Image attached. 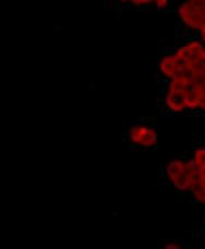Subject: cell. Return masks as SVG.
<instances>
[{"mask_svg": "<svg viewBox=\"0 0 205 249\" xmlns=\"http://www.w3.org/2000/svg\"><path fill=\"white\" fill-rule=\"evenodd\" d=\"M199 170L194 167L191 159L172 158L166 161L163 167V177L167 184L179 193H189L197 178Z\"/></svg>", "mask_w": 205, "mask_h": 249, "instance_id": "cell-1", "label": "cell"}, {"mask_svg": "<svg viewBox=\"0 0 205 249\" xmlns=\"http://www.w3.org/2000/svg\"><path fill=\"white\" fill-rule=\"evenodd\" d=\"M125 142L134 148L153 149L158 142V134L154 127L146 124H134L129 127Z\"/></svg>", "mask_w": 205, "mask_h": 249, "instance_id": "cell-2", "label": "cell"}, {"mask_svg": "<svg viewBox=\"0 0 205 249\" xmlns=\"http://www.w3.org/2000/svg\"><path fill=\"white\" fill-rule=\"evenodd\" d=\"M158 70L162 73L166 80H171L174 78L177 72V60L172 53H167L163 56L158 62Z\"/></svg>", "mask_w": 205, "mask_h": 249, "instance_id": "cell-3", "label": "cell"}, {"mask_svg": "<svg viewBox=\"0 0 205 249\" xmlns=\"http://www.w3.org/2000/svg\"><path fill=\"white\" fill-rule=\"evenodd\" d=\"M189 193L199 204H205V172L199 170Z\"/></svg>", "mask_w": 205, "mask_h": 249, "instance_id": "cell-4", "label": "cell"}, {"mask_svg": "<svg viewBox=\"0 0 205 249\" xmlns=\"http://www.w3.org/2000/svg\"><path fill=\"white\" fill-rule=\"evenodd\" d=\"M191 161L198 170L205 172V147L195 149L191 157Z\"/></svg>", "mask_w": 205, "mask_h": 249, "instance_id": "cell-5", "label": "cell"}, {"mask_svg": "<svg viewBox=\"0 0 205 249\" xmlns=\"http://www.w3.org/2000/svg\"><path fill=\"white\" fill-rule=\"evenodd\" d=\"M154 3H155V6L158 9L164 10V9H166L167 6H168V0H154Z\"/></svg>", "mask_w": 205, "mask_h": 249, "instance_id": "cell-6", "label": "cell"}, {"mask_svg": "<svg viewBox=\"0 0 205 249\" xmlns=\"http://www.w3.org/2000/svg\"><path fill=\"white\" fill-rule=\"evenodd\" d=\"M164 248H166V249H179V248H181V246L176 242H167V243H165Z\"/></svg>", "mask_w": 205, "mask_h": 249, "instance_id": "cell-7", "label": "cell"}, {"mask_svg": "<svg viewBox=\"0 0 205 249\" xmlns=\"http://www.w3.org/2000/svg\"><path fill=\"white\" fill-rule=\"evenodd\" d=\"M204 245H205V234H204Z\"/></svg>", "mask_w": 205, "mask_h": 249, "instance_id": "cell-8", "label": "cell"}]
</instances>
